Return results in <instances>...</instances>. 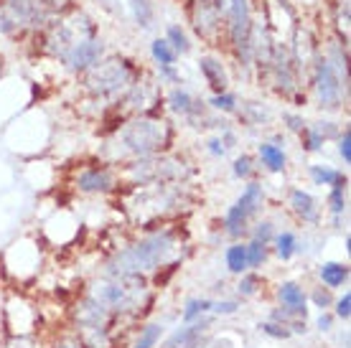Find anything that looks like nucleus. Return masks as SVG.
I'll use <instances>...</instances> for the list:
<instances>
[{
  "label": "nucleus",
  "instance_id": "f257e3e1",
  "mask_svg": "<svg viewBox=\"0 0 351 348\" xmlns=\"http://www.w3.org/2000/svg\"><path fill=\"white\" fill-rule=\"evenodd\" d=\"M178 232L176 229H160L150 232L138 242L128 244L125 249L114 252V257L107 262L105 277H128V275H148V272L163 270L178 260Z\"/></svg>",
  "mask_w": 351,
  "mask_h": 348
},
{
  "label": "nucleus",
  "instance_id": "f03ea898",
  "mask_svg": "<svg viewBox=\"0 0 351 348\" xmlns=\"http://www.w3.org/2000/svg\"><path fill=\"white\" fill-rule=\"evenodd\" d=\"M120 142L123 148L135 158H153L156 153L166 150L173 140L171 125L166 120H156V117H141L135 122H128L120 130Z\"/></svg>",
  "mask_w": 351,
  "mask_h": 348
},
{
  "label": "nucleus",
  "instance_id": "7ed1b4c3",
  "mask_svg": "<svg viewBox=\"0 0 351 348\" xmlns=\"http://www.w3.org/2000/svg\"><path fill=\"white\" fill-rule=\"evenodd\" d=\"M263 206H265V186L257 181H250L245 186V191L239 193V199L224 214V221H221L224 234L232 236L234 242H239L250 232V221L260 214Z\"/></svg>",
  "mask_w": 351,
  "mask_h": 348
},
{
  "label": "nucleus",
  "instance_id": "20e7f679",
  "mask_svg": "<svg viewBox=\"0 0 351 348\" xmlns=\"http://www.w3.org/2000/svg\"><path fill=\"white\" fill-rule=\"evenodd\" d=\"M313 89L318 97L321 110H339L346 99V79L326 61V56H318L313 66Z\"/></svg>",
  "mask_w": 351,
  "mask_h": 348
},
{
  "label": "nucleus",
  "instance_id": "39448f33",
  "mask_svg": "<svg viewBox=\"0 0 351 348\" xmlns=\"http://www.w3.org/2000/svg\"><path fill=\"white\" fill-rule=\"evenodd\" d=\"M89 71L92 74H89L87 84L97 97H114L123 89L132 87V71L128 66V61H110V64L95 66Z\"/></svg>",
  "mask_w": 351,
  "mask_h": 348
},
{
  "label": "nucleus",
  "instance_id": "423d86ee",
  "mask_svg": "<svg viewBox=\"0 0 351 348\" xmlns=\"http://www.w3.org/2000/svg\"><path fill=\"white\" fill-rule=\"evenodd\" d=\"M117 315L102 305L95 295H84L80 303L71 310V321L77 325V333H89V331H112V323Z\"/></svg>",
  "mask_w": 351,
  "mask_h": 348
},
{
  "label": "nucleus",
  "instance_id": "0eeeda50",
  "mask_svg": "<svg viewBox=\"0 0 351 348\" xmlns=\"http://www.w3.org/2000/svg\"><path fill=\"white\" fill-rule=\"evenodd\" d=\"M214 315H204L199 321L184 323L181 328H176L168 338L158 343V348H206L211 340V328H214Z\"/></svg>",
  "mask_w": 351,
  "mask_h": 348
},
{
  "label": "nucleus",
  "instance_id": "6e6552de",
  "mask_svg": "<svg viewBox=\"0 0 351 348\" xmlns=\"http://www.w3.org/2000/svg\"><path fill=\"white\" fill-rule=\"evenodd\" d=\"M99 56H102V44L95 41V38H87V41H77V44L71 46L66 56H64V64L74 74H84V71L95 69Z\"/></svg>",
  "mask_w": 351,
  "mask_h": 348
},
{
  "label": "nucleus",
  "instance_id": "1a4fd4ad",
  "mask_svg": "<svg viewBox=\"0 0 351 348\" xmlns=\"http://www.w3.org/2000/svg\"><path fill=\"white\" fill-rule=\"evenodd\" d=\"M275 297H278V305L285 308L290 315L308 318V295H306V288L300 282H295V279H282L280 285L275 288Z\"/></svg>",
  "mask_w": 351,
  "mask_h": 348
},
{
  "label": "nucleus",
  "instance_id": "9d476101",
  "mask_svg": "<svg viewBox=\"0 0 351 348\" xmlns=\"http://www.w3.org/2000/svg\"><path fill=\"white\" fill-rule=\"evenodd\" d=\"M290 211L303 221V224H311V227H318L321 224V206L318 201L311 196L303 188H290Z\"/></svg>",
  "mask_w": 351,
  "mask_h": 348
},
{
  "label": "nucleus",
  "instance_id": "9b49d317",
  "mask_svg": "<svg viewBox=\"0 0 351 348\" xmlns=\"http://www.w3.org/2000/svg\"><path fill=\"white\" fill-rule=\"evenodd\" d=\"M77 188L82 193H107L114 188V175L110 168H87L77 175Z\"/></svg>",
  "mask_w": 351,
  "mask_h": 348
},
{
  "label": "nucleus",
  "instance_id": "f8f14e48",
  "mask_svg": "<svg viewBox=\"0 0 351 348\" xmlns=\"http://www.w3.org/2000/svg\"><path fill=\"white\" fill-rule=\"evenodd\" d=\"M318 282L324 285V288L328 290H346V285H349V277H351V270H349V264L346 262H334V260H328V262H321L318 264Z\"/></svg>",
  "mask_w": 351,
  "mask_h": 348
},
{
  "label": "nucleus",
  "instance_id": "ddd939ff",
  "mask_svg": "<svg viewBox=\"0 0 351 348\" xmlns=\"http://www.w3.org/2000/svg\"><path fill=\"white\" fill-rule=\"evenodd\" d=\"M199 71L202 77L206 79V84L214 89V95H221V92H229V77L224 71V64L214 56H202L199 59Z\"/></svg>",
  "mask_w": 351,
  "mask_h": 348
},
{
  "label": "nucleus",
  "instance_id": "4468645a",
  "mask_svg": "<svg viewBox=\"0 0 351 348\" xmlns=\"http://www.w3.org/2000/svg\"><path fill=\"white\" fill-rule=\"evenodd\" d=\"M257 158H260V166H263L267 173H285V168H288L285 148H282V145H275L270 140H263V142L257 145Z\"/></svg>",
  "mask_w": 351,
  "mask_h": 348
},
{
  "label": "nucleus",
  "instance_id": "2eb2a0df",
  "mask_svg": "<svg viewBox=\"0 0 351 348\" xmlns=\"http://www.w3.org/2000/svg\"><path fill=\"white\" fill-rule=\"evenodd\" d=\"M308 175H311V181L313 186H328V188H346V175L339 171V168H331V166H308Z\"/></svg>",
  "mask_w": 351,
  "mask_h": 348
},
{
  "label": "nucleus",
  "instance_id": "dca6fc26",
  "mask_svg": "<svg viewBox=\"0 0 351 348\" xmlns=\"http://www.w3.org/2000/svg\"><path fill=\"white\" fill-rule=\"evenodd\" d=\"M272 249H275V257L280 262H290L295 254L300 252V242H298V234L295 232H290V229H285V232H278L275 234V239H272Z\"/></svg>",
  "mask_w": 351,
  "mask_h": 348
},
{
  "label": "nucleus",
  "instance_id": "f3484780",
  "mask_svg": "<svg viewBox=\"0 0 351 348\" xmlns=\"http://www.w3.org/2000/svg\"><path fill=\"white\" fill-rule=\"evenodd\" d=\"M224 264H227L229 275H245L247 272V252H245V242H232L224 249Z\"/></svg>",
  "mask_w": 351,
  "mask_h": 348
},
{
  "label": "nucleus",
  "instance_id": "a211bd4d",
  "mask_svg": "<svg viewBox=\"0 0 351 348\" xmlns=\"http://www.w3.org/2000/svg\"><path fill=\"white\" fill-rule=\"evenodd\" d=\"M245 252H247V270L252 272H260L267 264V260H270V247L263 242H255V239L245 242Z\"/></svg>",
  "mask_w": 351,
  "mask_h": 348
},
{
  "label": "nucleus",
  "instance_id": "6ab92c4d",
  "mask_svg": "<svg viewBox=\"0 0 351 348\" xmlns=\"http://www.w3.org/2000/svg\"><path fill=\"white\" fill-rule=\"evenodd\" d=\"M163 333H166V325L163 323H145L138 333V338L132 343V348H158V343L163 340Z\"/></svg>",
  "mask_w": 351,
  "mask_h": 348
},
{
  "label": "nucleus",
  "instance_id": "aec40b11",
  "mask_svg": "<svg viewBox=\"0 0 351 348\" xmlns=\"http://www.w3.org/2000/svg\"><path fill=\"white\" fill-rule=\"evenodd\" d=\"M211 305H214L211 297H191V300H186V305L181 308V323H193L204 318V315H209Z\"/></svg>",
  "mask_w": 351,
  "mask_h": 348
},
{
  "label": "nucleus",
  "instance_id": "412c9836",
  "mask_svg": "<svg viewBox=\"0 0 351 348\" xmlns=\"http://www.w3.org/2000/svg\"><path fill=\"white\" fill-rule=\"evenodd\" d=\"M166 102H168V107H171V112L189 117V114H191V110H193V102H196V99H193V97L189 95L186 89L176 87V89H171V92H168Z\"/></svg>",
  "mask_w": 351,
  "mask_h": 348
},
{
  "label": "nucleus",
  "instance_id": "4be33fe9",
  "mask_svg": "<svg viewBox=\"0 0 351 348\" xmlns=\"http://www.w3.org/2000/svg\"><path fill=\"white\" fill-rule=\"evenodd\" d=\"M326 203H328V214L334 216V227H339V224H341V216L346 214V206H349L346 188H331V191H328V199H326Z\"/></svg>",
  "mask_w": 351,
  "mask_h": 348
},
{
  "label": "nucleus",
  "instance_id": "5701e85b",
  "mask_svg": "<svg viewBox=\"0 0 351 348\" xmlns=\"http://www.w3.org/2000/svg\"><path fill=\"white\" fill-rule=\"evenodd\" d=\"M263 285H265V279L260 277V272L247 270L245 275H239L237 295H239V297H255V295H260V290H263Z\"/></svg>",
  "mask_w": 351,
  "mask_h": 348
},
{
  "label": "nucleus",
  "instance_id": "b1692460",
  "mask_svg": "<svg viewBox=\"0 0 351 348\" xmlns=\"http://www.w3.org/2000/svg\"><path fill=\"white\" fill-rule=\"evenodd\" d=\"M150 56H153V61L158 66H176V59H178V53L171 49V44H168L166 38H156L150 44Z\"/></svg>",
  "mask_w": 351,
  "mask_h": 348
},
{
  "label": "nucleus",
  "instance_id": "393cba45",
  "mask_svg": "<svg viewBox=\"0 0 351 348\" xmlns=\"http://www.w3.org/2000/svg\"><path fill=\"white\" fill-rule=\"evenodd\" d=\"M206 105H209L214 112H221V114H237L239 112V99H237L234 92H221V95H214Z\"/></svg>",
  "mask_w": 351,
  "mask_h": 348
},
{
  "label": "nucleus",
  "instance_id": "a878e982",
  "mask_svg": "<svg viewBox=\"0 0 351 348\" xmlns=\"http://www.w3.org/2000/svg\"><path fill=\"white\" fill-rule=\"evenodd\" d=\"M306 295H308V305L318 308V313H321V310H331V305H334V300H336L334 290L324 288V285L311 288V293H306Z\"/></svg>",
  "mask_w": 351,
  "mask_h": 348
},
{
  "label": "nucleus",
  "instance_id": "bb28decb",
  "mask_svg": "<svg viewBox=\"0 0 351 348\" xmlns=\"http://www.w3.org/2000/svg\"><path fill=\"white\" fill-rule=\"evenodd\" d=\"M255 158L250 156V153H242L239 158H234V163H232V173H234V178H239V181H250L252 175H255Z\"/></svg>",
  "mask_w": 351,
  "mask_h": 348
},
{
  "label": "nucleus",
  "instance_id": "cd10ccee",
  "mask_svg": "<svg viewBox=\"0 0 351 348\" xmlns=\"http://www.w3.org/2000/svg\"><path fill=\"white\" fill-rule=\"evenodd\" d=\"M275 224H272L270 219H260V221H255V227L250 229V239H255V242H263L270 247L272 239H275Z\"/></svg>",
  "mask_w": 351,
  "mask_h": 348
},
{
  "label": "nucleus",
  "instance_id": "c85d7f7f",
  "mask_svg": "<svg viewBox=\"0 0 351 348\" xmlns=\"http://www.w3.org/2000/svg\"><path fill=\"white\" fill-rule=\"evenodd\" d=\"M166 41L171 44V49H173L176 53H189V51H191V41H189V36H186V31L181 26L168 28Z\"/></svg>",
  "mask_w": 351,
  "mask_h": 348
},
{
  "label": "nucleus",
  "instance_id": "c756f323",
  "mask_svg": "<svg viewBox=\"0 0 351 348\" xmlns=\"http://www.w3.org/2000/svg\"><path fill=\"white\" fill-rule=\"evenodd\" d=\"M130 8L138 26L150 28V23H153V3L150 0H130Z\"/></svg>",
  "mask_w": 351,
  "mask_h": 348
},
{
  "label": "nucleus",
  "instance_id": "7c9ffc66",
  "mask_svg": "<svg viewBox=\"0 0 351 348\" xmlns=\"http://www.w3.org/2000/svg\"><path fill=\"white\" fill-rule=\"evenodd\" d=\"M300 142H303V150H306V153H321L326 140L318 135V130L313 125H306L303 132H300Z\"/></svg>",
  "mask_w": 351,
  "mask_h": 348
},
{
  "label": "nucleus",
  "instance_id": "2f4dec72",
  "mask_svg": "<svg viewBox=\"0 0 351 348\" xmlns=\"http://www.w3.org/2000/svg\"><path fill=\"white\" fill-rule=\"evenodd\" d=\"M331 313H334L336 321L349 323V318H351V293L349 290H343L341 295H336L334 305H331Z\"/></svg>",
  "mask_w": 351,
  "mask_h": 348
},
{
  "label": "nucleus",
  "instance_id": "473e14b6",
  "mask_svg": "<svg viewBox=\"0 0 351 348\" xmlns=\"http://www.w3.org/2000/svg\"><path fill=\"white\" fill-rule=\"evenodd\" d=\"M260 333H265L267 338H272V340H288V338H293L290 336V331L285 328V325H280V323H272V321H263L260 325Z\"/></svg>",
  "mask_w": 351,
  "mask_h": 348
},
{
  "label": "nucleus",
  "instance_id": "72a5a7b5",
  "mask_svg": "<svg viewBox=\"0 0 351 348\" xmlns=\"http://www.w3.org/2000/svg\"><path fill=\"white\" fill-rule=\"evenodd\" d=\"M239 310V300L229 297V300H214L211 305V315L214 318H227V315H234Z\"/></svg>",
  "mask_w": 351,
  "mask_h": 348
},
{
  "label": "nucleus",
  "instance_id": "f704fd0d",
  "mask_svg": "<svg viewBox=\"0 0 351 348\" xmlns=\"http://www.w3.org/2000/svg\"><path fill=\"white\" fill-rule=\"evenodd\" d=\"M336 145H339V158L343 160V166H349L351 163V130L349 127L341 130V135L336 138Z\"/></svg>",
  "mask_w": 351,
  "mask_h": 348
},
{
  "label": "nucleus",
  "instance_id": "c9c22d12",
  "mask_svg": "<svg viewBox=\"0 0 351 348\" xmlns=\"http://www.w3.org/2000/svg\"><path fill=\"white\" fill-rule=\"evenodd\" d=\"M334 323H336V318L331 310H321V313L316 315V331H321V333L334 331Z\"/></svg>",
  "mask_w": 351,
  "mask_h": 348
},
{
  "label": "nucleus",
  "instance_id": "e433bc0d",
  "mask_svg": "<svg viewBox=\"0 0 351 348\" xmlns=\"http://www.w3.org/2000/svg\"><path fill=\"white\" fill-rule=\"evenodd\" d=\"M282 122H285V127H288L290 132H303V127H306L303 117L293 112H282Z\"/></svg>",
  "mask_w": 351,
  "mask_h": 348
},
{
  "label": "nucleus",
  "instance_id": "4c0bfd02",
  "mask_svg": "<svg viewBox=\"0 0 351 348\" xmlns=\"http://www.w3.org/2000/svg\"><path fill=\"white\" fill-rule=\"evenodd\" d=\"M3 348H36L34 336H13L10 340L3 343Z\"/></svg>",
  "mask_w": 351,
  "mask_h": 348
},
{
  "label": "nucleus",
  "instance_id": "58836bf2",
  "mask_svg": "<svg viewBox=\"0 0 351 348\" xmlns=\"http://www.w3.org/2000/svg\"><path fill=\"white\" fill-rule=\"evenodd\" d=\"M158 74L166 84H178L181 82V74L176 71V66H158Z\"/></svg>",
  "mask_w": 351,
  "mask_h": 348
},
{
  "label": "nucleus",
  "instance_id": "ea45409f",
  "mask_svg": "<svg viewBox=\"0 0 351 348\" xmlns=\"http://www.w3.org/2000/svg\"><path fill=\"white\" fill-rule=\"evenodd\" d=\"M206 150H209V153L214 158H224V156H227V148L221 145L219 135H217V138H209V140H206Z\"/></svg>",
  "mask_w": 351,
  "mask_h": 348
}]
</instances>
